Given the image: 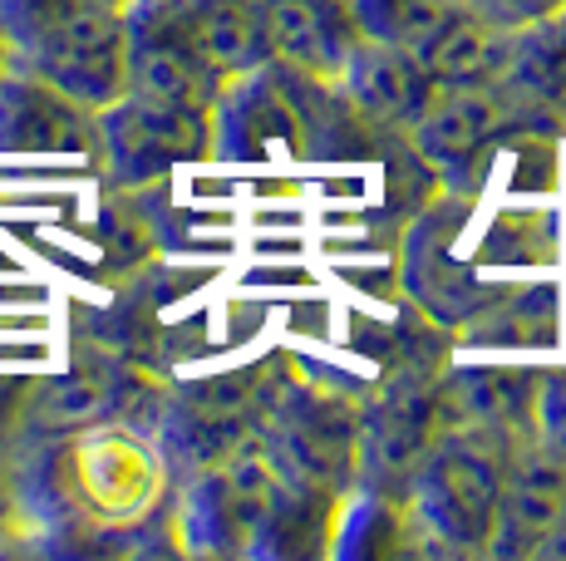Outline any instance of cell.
<instances>
[{"instance_id":"cell-4","label":"cell","mask_w":566,"mask_h":561,"mask_svg":"<svg viewBox=\"0 0 566 561\" xmlns=\"http://www.w3.org/2000/svg\"><path fill=\"white\" fill-rule=\"evenodd\" d=\"M562 134L566 124L557 114L537 109L532 99H522L517 89H507L497 80V84H439L419 128L409 134V144L433 168L439 188L483 198V188L493 182V168L503 158H513L517 148L552 144Z\"/></svg>"},{"instance_id":"cell-3","label":"cell","mask_w":566,"mask_h":561,"mask_svg":"<svg viewBox=\"0 0 566 561\" xmlns=\"http://www.w3.org/2000/svg\"><path fill=\"white\" fill-rule=\"evenodd\" d=\"M40 522H74L94 532H138L172 502V468L158 438L124 419L64 428L40 444L15 483Z\"/></svg>"},{"instance_id":"cell-10","label":"cell","mask_w":566,"mask_h":561,"mask_svg":"<svg viewBox=\"0 0 566 561\" xmlns=\"http://www.w3.org/2000/svg\"><path fill=\"white\" fill-rule=\"evenodd\" d=\"M222 74L202 55L182 0H134L128 6V89L212 109Z\"/></svg>"},{"instance_id":"cell-14","label":"cell","mask_w":566,"mask_h":561,"mask_svg":"<svg viewBox=\"0 0 566 561\" xmlns=\"http://www.w3.org/2000/svg\"><path fill=\"white\" fill-rule=\"evenodd\" d=\"M542 370H513V364H468V370L433 374L439 424L468 428H503V434L532 438V399H537Z\"/></svg>"},{"instance_id":"cell-5","label":"cell","mask_w":566,"mask_h":561,"mask_svg":"<svg viewBox=\"0 0 566 561\" xmlns=\"http://www.w3.org/2000/svg\"><path fill=\"white\" fill-rule=\"evenodd\" d=\"M517 444L522 434H503V428H439L405 498L409 517L439 542V552L483 557Z\"/></svg>"},{"instance_id":"cell-2","label":"cell","mask_w":566,"mask_h":561,"mask_svg":"<svg viewBox=\"0 0 566 561\" xmlns=\"http://www.w3.org/2000/svg\"><path fill=\"white\" fill-rule=\"evenodd\" d=\"M172 527L192 557H296L315 552L306 527H335V498L291 478L261 434L172 483Z\"/></svg>"},{"instance_id":"cell-9","label":"cell","mask_w":566,"mask_h":561,"mask_svg":"<svg viewBox=\"0 0 566 561\" xmlns=\"http://www.w3.org/2000/svg\"><path fill=\"white\" fill-rule=\"evenodd\" d=\"M433 374H395L369 404H360V483L355 488L395 502L409 498L413 473L443 428Z\"/></svg>"},{"instance_id":"cell-1","label":"cell","mask_w":566,"mask_h":561,"mask_svg":"<svg viewBox=\"0 0 566 561\" xmlns=\"http://www.w3.org/2000/svg\"><path fill=\"white\" fill-rule=\"evenodd\" d=\"M552 218L537 208H483L478 192L439 188L405 232V290L433 326L463 336L522 290V272L552 262Z\"/></svg>"},{"instance_id":"cell-16","label":"cell","mask_w":566,"mask_h":561,"mask_svg":"<svg viewBox=\"0 0 566 561\" xmlns=\"http://www.w3.org/2000/svg\"><path fill=\"white\" fill-rule=\"evenodd\" d=\"M182 15H188L202 55L212 60V70L222 80L252 74L276 60L266 0H182Z\"/></svg>"},{"instance_id":"cell-21","label":"cell","mask_w":566,"mask_h":561,"mask_svg":"<svg viewBox=\"0 0 566 561\" xmlns=\"http://www.w3.org/2000/svg\"><path fill=\"white\" fill-rule=\"evenodd\" d=\"M532 438L566 458V364L537 374V399H532Z\"/></svg>"},{"instance_id":"cell-11","label":"cell","mask_w":566,"mask_h":561,"mask_svg":"<svg viewBox=\"0 0 566 561\" xmlns=\"http://www.w3.org/2000/svg\"><path fill=\"white\" fill-rule=\"evenodd\" d=\"M0 158H74L99 168V109L10 60L0 74Z\"/></svg>"},{"instance_id":"cell-8","label":"cell","mask_w":566,"mask_h":561,"mask_svg":"<svg viewBox=\"0 0 566 561\" xmlns=\"http://www.w3.org/2000/svg\"><path fill=\"white\" fill-rule=\"evenodd\" d=\"M20 70L50 80L70 99L108 109L128 89V6H99L60 20L10 50Z\"/></svg>"},{"instance_id":"cell-23","label":"cell","mask_w":566,"mask_h":561,"mask_svg":"<svg viewBox=\"0 0 566 561\" xmlns=\"http://www.w3.org/2000/svg\"><path fill=\"white\" fill-rule=\"evenodd\" d=\"M10 70V40H6V30H0V74Z\"/></svg>"},{"instance_id":"cell-6","label":"cell","mask_w":566,"mask_h":561,"mask_svg":"<svg viewBox=\"0 0 566 561\" xmlns=\"http://www.w3.org/2000/svg\"><path fill=\"white\" fill-rule=\"evenodd\" d=\"M182 163H212V109L138 89L99 109V172L108 188L138 192Z\"/></svg>"},{"instance_id":"cell-12","label":"cell","mask_w":566,"mask_h":561,"mask_svg":"<svg viewBox=\"0 0 566 561\" xmlns=\"http://www.w3.org/2000/svg\"><path fill=\"white\" fill-rule=\"evenodd\" d=\"M566 527V458L547 444L522 438L513 453V468L503 483L497 522L488 532L483 557H542V547Z\"/></svg>"},{"instance_id":"cell-19","label":"cell","mask_w":566,"mask_h":561,"mask_svg":"<svg viewBox=\"0 0 566 561\" xmlns=\"http://www.w3.org/2000/svg\"><path fill=\"white\" fill-rule=\"evenodd\" d=\"M350 6L365 40L413 50V55L463 10L459 0H350Z\"/></svg>"},{"instance_id":"cell-7","label":"cell","mask_w":566,"mask_h":561,"mask_svg":"<svg viewBox=\"0 0 566 561\" xmlns=\"http://www.w3.org/2000/svg\"><path fill=\"white\" fill-rule=\"evenodd\" d=\"M261 438L286 463L291 478L325 498L345 502L360 483V404L350 394L301 384L281 394V404H271Z\"/></svg>"},{"instance_id":"cell-18","label":"cell","mask_w":566,"mask_h":561,"mask_svg":"<svg viewBox=\"0 0 566 561\" xmlns=\"http://www.w3.org/2000/svg\"><path fill=\"white\" fill-rule=\"evenodd\" d=\"M503 84L566 124V10L513 30V60Z\"/></svg>"},{"instance_id":"cell-15","label":"cell","mask_w":566,"mask_h":561,"mask_svg":"<svg viewBox=\"0 0 566 561\" xmlns=\"http://www.w3.org/2000/svg\"><path fill=\"white\" fill-rule=\"evenodd\" d=\"M266 6L276 60L315 80H340L345 60L365 40L350 0H266Z\"/></svg>"},{"instance_id":"cell-22","label":"cell","mask_w":566,"mask_h":561,"mask_svg":"<svg viewBox=\"0 0 566 561\" xmlns=\"http://www.w3.org/2000/svg\"><path fill=\"white\" fill-rule=\"evenodd\" d=\"M459 6L503 30H517V25H532V20L557 15V10H566V0H459Z\"/></svg>"},{"instance_id":"cell-20","label":"cell","mask_w":566,"mask_h":561,"mask_svg":"<svg viewBox=\"0 0 566 561\" xmlns=\"http://www.w3.org/2000/svg\"><path fill=\"white\" fill-rule=\"evenodd\" d=\"M99 6H134V0H0V30H6L10 50L25 45L30 35L60 25V20L80 15V10H99Z\"/></svg>"},{"instance_id":"cell-13","label":"cell","mask_w":566,"mask_h":561,"mask_svg":"<svg viewBox=\"0 0 566 561\" xmlns=\"http://www.w3.org/2000/svg\"><path fill=\"white\" fill-rule=\"evenodd\" d=\"M340 89L350 94V104L379 134L409 138L419 128L423 109L433 104V94H439V84H433V74L423 70V60L413 50L360 40L340 70Z\"/></svg>"},{"instance_id":"cell-17","label":"cell","mask_w":566,"mask_h":561,"mask_svg":"<svg viewBox=\"0 0 566 561\" xmlns=\"http://www.w3.org/2000/svg\"><path fill=\"white\" fill-rule=\"evenodd\" d=\"M423 70L433 84H497L513 60V30L493 25V20L459 10L429 45L419 50Z\"/></svg>"}]
</instances>
